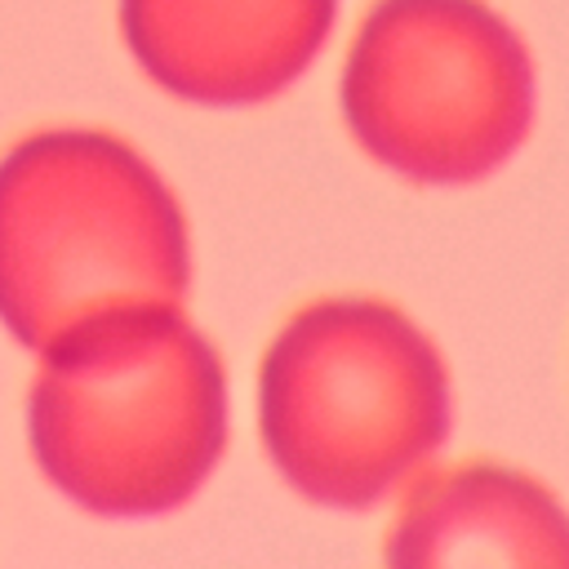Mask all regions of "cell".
Returning <instances> with one entry per match:
<instances>
[{"label":"cell","mask_w":569,"mask_h":569,"mask_svg":"<svg viewBox=\"0 0 569 569\" xmlns=\"http://www.w3.org/2000/svg\"><path fill=\"white\" fill-rule=\"evenodd\" d=\"M253 427L276 480L338 516L396 502L453 436L440 342L391 298L325 293L267 338Z\"/></svg>","instance_id":"2"},{"label":"cell","mask_w":569,"mask_h":569,"mask_svg":"<svg viewBox=\"0 0 569 569\" xmlns=\"http://www.w3.org/2000/svg\"><path fill=\"white\" fill-rule=\"evenodd\" d=\"M191 222L129 138L49 124L0 156V329L31 356L138 307H187Z\"/></svg>","instance_id":"3"},{"label":"cell","mask_w":569,"mask_h":569,"mask_svg":"<svg viewBox=\"0 0 569 569\" xmlns=\"http://www.w3.org/2000/svg\"><path fill=\"white\" fill-rule=\"evenodd\" d=\"M342 0H116L129 62L173 102L244 111L325 58Z\"/></svg>","instance_id":"5"},{"label":"cell","mask_w":569,"mask_h":569,"mask_svg":"<svg viewBox=\"0 0 569 569\" xmlns=\"http://www.w3.org/2000/svg\"><path fill=\"white\" fill-rule=\"evenodd\" d=\"M338 116L382 173L476 187L525 151L538 62L493 0H373L342 49Z\"/></svg>","instance_id":"4"},{"label":"cell","mask_w":569,"mask_h":569,"mask_svg":"<svg viewBox=\"0 0 569 569\" xmlns=\"http://www.w3.org/2000/svg\"><path fill=\"white\" fill-rule=\"evenodd\" d=\"M382 569H569V502L511 462H436L391 502Z\"/></svg>","instance_id":"6"},{"label":"cell","mask_w":569,"mask_h":569,"mask_svg":"<svg viewBox=\"0 0 569 569\" xmlns=\"http://www.w3.org/2000/svg\"><path fill=\"white\" fill-rule=\"evenodd\" d=\"M27 449L93 520H164L196 502L231 445V378L187 307H138L36 351Z\"/></svg>","instance_id":"1"}]
</instances>
